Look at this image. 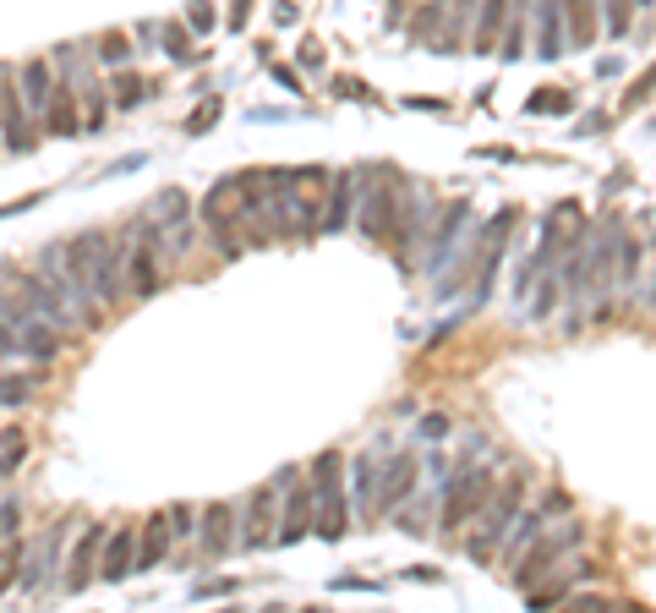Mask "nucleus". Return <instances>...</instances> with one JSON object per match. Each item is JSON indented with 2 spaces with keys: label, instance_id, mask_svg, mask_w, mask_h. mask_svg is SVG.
Instances as JSON below:
<instances>
[{
  "label": "nucleus",
  "instance_id": "17",
  "mask_svg": "<svg viewBox=\"0 0 656 613\" xmlns=\"http://www.w3.org/2000/svg\"><path fill=\"white\" fill-rule=\"evenodd\" d=\"M11 334H17V351L39 356V362H50L55 351H61V334H55L50 318H39V312H17V318H6Z\"/></svg>",
  "mask_w": 656,
  "mask_h": 613
},
{
  "label": "nucleus",
  "instance_id": "41",
  "mask_svg": "<svg viewBox=\"0 0 656 613\" xmlns=\"http://www.w3.org/2000/svg\"><path fill=\"white\" fill-rule=\"evenodd\" d=\"M192 526H197L192 510H186V504H175V510H170V537H192Z\"/></svg>",
  "mask_w": 656,
  "mask_h": 613
},
{
  "label": "nucleus",
  "instance_id": "43",
  "mask_svg": "<svg viewBox=\"0 0 656 613\" xmlns=\"http://www.w3.org/2000/svg\"><path fill=\"white\" fill-rule=\"evenodd\" d=\"M569 94H531V110H569Z\"/></svg>",
  "mask_w": 656,
  "mask_h": 613
},
{
  "label": "nucleus",
  "instance_id": "36",
  "mask_svg": "<svg viewBox=\"0 0 656 613\" xmlns=\"http://www.w3.org/2000/svg\"><path fill=\"white\" fill-rule=\"evenodd\" d=\"M164 33V50L175 55V61H192V44H186V28L181 22H170V28H159Z\"/></svg>",
  "mask_w": 656,
  "mask_h": 613
},
{
  "label": "nucleus",
  "instance_id": "5",
  "mask_svg": "<svg viewBox=\"0 0 656 613\" xmlns=\"http://www.w3.org/2000/svg\"><path fill=\"white\" fill-rule=\"evenodd\" d=\"M580 542H585V520H564V526H553V531H536V542L525 548V559L509 570V586L514 592L542 586L547 575H558V559H569Z\"/></svg>",
  "mask_w": 656,
  "mask_h": 613
},
{
  "label": "nucleus",
  "instance_id": "16",
  "mask_svg": "<svg viewBox=\"0 0 656 613\" xmlns=\"http://www.w3.org/2000/svg\"><path fill=\"white\" fill-rule=\"evenodd\" d=\"M137 570V531L132 526H115L104 531V548H99V581H126Z\"/></svg>",
  "mask_w": 656,
  "mask_h": 613
},
{
  "label": "nucleus",
  "instance_id": "21",
  "mask_svg": "<svg viewBox=\"0 0 656 613\" xmlns=\"http://www.w3.org/2000/svg\"><path fill=\"white\" fill-rule=\"evenodd\" d=\"M197 526H203V553L208 559H225L230 542H236V510H230V504H208Z\"/></svg>",
  "mask_w": 656,
  "mask_h": 613
},
{
  "label": "nucleus",
  "instance_id": "30",
  "mask_svg": "<svg viewBox=\"0 0 656 613\" xmlns=\"http://www.w3.org/2000/svg\"><path fill=\"white\" fill-rule=\"evenodd\" d=\"M17 575H22V542L11 537V542H0V592L17 586Z\"/></svg>",
  "mask_w": 656,
  "mask_h": 613
},
{
  "label": "nucleus",
  "instance_id": "33",
  "mask_svg": "<svg viewBox=\"0 0 656 613\" xmlns=\"http://www.w3.org/2000/svg\"><path fill=\"white\" fill-rule=\"evenodd\" d=\"M416 433L427 438V444H443V438L454 433V422H449L443 411H432V416H421V422H416Z\"/></svg>",
  "mask_w": 656,
  "mask_h": 613
},
{
  "label": "nucleus",
  "instance_id": "35",
  "mask_svg": "<svg viewBox=\"0 0 656 613\" xmlns=\"http://www.w3.org/2000/svg\"><path fill=\"white\" fill-rule=\"evenodd\" d=\"M214 6H208V0H192V6H186V28L192 33H214Z\"/></svg>",
  "mask_w": 656,
  "mask_h": 613
},
{
  "label": "nucleus",
  "instance_id": "4",
  "mask_svg": "<svg viewBox=\"0 0 656 613\" xmlns=\"http://www.w3.org/2000/svg\"><path fill=\"white\" fill-rule=\"evenodd\" d=\"M520 504H525V477H509L503 488H492V499L482 504V515L471 520V537H465V553H471L476 564H487V559H498V548H503V537H509V526H514V515H520Z\"/></svg>",
  "mask_w": 656,
  "mask_h": 613
},
{
  "label": "nucleus",
  "instance_id": "9",
  "mask_svg": "<svg viewBox=\"0 0 656 613\" xmlns=\"http://www.w3.org/2000/svg\"><path fill=\"white\" fill-rule=\"evenodd\" d=\"M236 531H241V548H268V542L279 537V488H274V482L257 488L252 499H246Z\"/></svg>",
  "mask_w": 656,
  "mask_h": 613
},
{
  "label": "nucleus",
  "instance_id": "46",
  "mask_svg": "<svg viewBox=\"0 0 656 613\" xmlns=\"http://www.w3.org/2000/svg\"><path fill=\"white\" fill-rule=\"evenodd\" d=\"M137 165H143V154H126V159H115V165H110V170H115V176H132V170H137Z\"/></svg>",
  "mask_w": 656,
  "mask_h": 613
},
{
  "label": "nucleus",
  "instance_id": "25",
  "mask_svg": "<svg viewBox=\"0 0 656 613\" xmlns=\"http://www.w3.org/2000/svg\"><path fill=\"white\" fill-rule=\"evenodd\" d=\"M350 208H356V170H339L334 176V198L323 203V230H339L350 219Z\"/></svg>",
  "mask_w": 656,
  "mask_h": 613
},
{
  "label": "nucleus",
  "instance_id": "12",
  "mask_svg": "<svg viewBox=\"0 0 656 613\" xmlns=\"http://www.w3.org/2000/svg\"><path fill=\"white\" fill-rule=\"evenodd\" d=\"M514 230V208H503V214H492L482 225V247H476V302H487L492 291V274H498V258H503V241H509Z\"/></svg>",
  "mask_w": 656,
  "mask_h": 613
},
{
  "label": "nucleus",
  "instance_id": "7",
  "mask_svg": "<svg viewBox=\"0 0 656 613\" xmlns=\"http://www.w3.org/2000/svg\"><path fill=\"white\" fill-rule=\"evenodd\" d=\"M164 236H159V225L148 219L143 230H137V247L126 252V291L132 296H154L159 285H164Z\"/></svg>",
  "mask_w": 656,
  "mask_h": 613
},
{
  "label": "nucleus",
  "instance_id": "3",
  "mask_svg": "<svg viewBox=\"0 0 656 613\" xmlns=\"http://www.w3.org/2000/svg\"><path fill=\"white\" fill-rule=\"evenodd\" d=\"M307 488H312V531L328 537V542H339L345 537V526H350V510H345V455H339V449H323V455L312 460Z\"/></svg>",
  "mask_w": 656,
  "mask_h": 613
},
{
  "label": "nucleus",
  "instance_id": "40",
  "mask_svg": "<svg viewBox=\"0 0 656 613\" xmlns=\"http://www.w3.org/2000/svg\"><path fill=\"white\" fill-rule=\"evenodd\" d=\"M28 400V384L22 378H0V406H22Z\"/></svg>",
  "mask_w": 656,
  "mask_h": 613
},
{
  "label": "nucleus",
  "instance_id": "19",
  "mask_svg": "<svg viewBox=\"0 0 656 613\" xmlns=\"http://www.w3.org/2000/svg\"><path fill=\"white\" fill-rule=\"evenodd\" d=\"M564 50V0H536V55L558 61Z\"/></svg>",
  "mask_w": 656,
  "mask_h": 613
},
{
  "label": "nucleus",
  "instance_id": "26",
  "mask_svg": "<svg viewBox=\"0 0 656 613\" xmlns=\"http://www.w3.org/2000/svg\"><path fill=\"white\" fill-rule=\"evenodd\" d=\"M22 99L33 104V110H44V104H50V88H55V77H50V61H28L22 66Z\"/></svg>",
  "mask_w": 656,
  "mask_h": 613
},
{
  "label": "nucleus",
  "instance_id": "47",
  "mask_svg": "<svg viewBox=\"0 0 656 613\" xmlns=\"http://www.w3.org/2000/svg\"><path fill=\"white\" fill-rule=\"evenodd\" d=\"M274 17H279V28H285V22H296V17H301V11H296V6H290V0H279V6H274Z\"/></svg>",
  "mask_w": 656,
  "mask_h": 613
},
{
  "label": "nucleus",
  "instance_id": "31",
  "mask_svg": "<svg viewBox=\"0 0 656 613\" xmlns=\"http://www.w3.org/2000/svg\"><path fill=\"white\" fill-rule=\"evenodd\" d=\"M558 307V269L542 274V285H536V302H531V318H547V312Z\"/></svg>",
  "mask_w": 656,
  "mask_h": 613
},
{
  "label": "nucleus",
  "instance_id": "15",
  "mask_svg": "<svg viewBox=\"0 0 656 613\" xmlns=\"http://www.w3.org/2000/svg\"><path fill=\"white\" fill-rule=\"evenodd\" d=\"M279 493H290V499H285V510H279V537L274 542H285L290 548V542H301L312 531V488H307V477L296 471Z\"/></svg>",
  "mask_w": 656,
  "mask_h": 613
},
{
  "label": "nucleus",
  "instance_id": "38",
  "mask_svg": "<svg viewBox=\"0 0 656 613\" xmlns=\"http://www.w3.org/2000/svg\"><path fill=\"white\" fill-rule=\"evenodd\" d=\"M214 121H219V99H208L203 110H192V121H186V132H192V137H203V132H214Z\"/></svg>",
  "mask_w": 656,
  "mask_h": 613
},
{
  "label": "nucleus",
  "instance_id": "37",
  "mask_svg": "<svg viewBox=\"0 0 656 613\" xmlns=\"http://www.w3.org/2000/svg\"><path fill=\"white\" fill-rule=\"evenodd\" d=\"M438 17H443V0H427V6L416 11V22H410V33H416V39H427V33L438 28Z\"/></svg>",
  "mask_w": 656,
  "mask_h": 613
},
{
  "label": "nucleus",
  "instance_id": "8",
  "mask_svg": "<svg viewBox=\"0 0 656 613\" xmlns=\"http://www.w3.org/2000/svg\"><path fill=\"white\" fill-rule=\"evenodd\" d=\"M148 214H154V225H159V236L170 241V252H186L192 247V198H186L181 187H164L154 203H148Z\"/></svg>",
  "mask_w": 656,
  "mask_h": 613
},
{
  "label": "nucleus",
  "instance_id": "42",
  "mask_svg": "<svg viewBox=\"0 0 656 613\" xmlns=\"http://www.w3.org/2000/svg\"><path fill=\"white\" fill-rule=\"evenodd\" d=\"M17 520H22L17 504H0V542H11V537H17Z\"/></svg>",
  "mask_w": 656,
  "mask_h": 613
},
{
  "label": "nucleus",
  "instance_id": "11",
  "mask_svg": "<svg viewBox=\"0 0 656 613\" xmlns=\"http://www.w3.org/2000/svg\"><path fill=\"white\" fill-rule=\"evenodd\" d=\"M427 225H432V208H427V192L421 187H410L405 181V198H400V214H394V236H389V247L400 252V263L410 258V247H416L421 236H427Z\"/></svg>",
  "mask_w": 656,
  "mask_h": 613
},
{
  "label": "nucleus",
  "instance_id": "10",
  "mask_svg": "<svg viewBox=\"0 0 656 613\" xmlns=\"http://www.w3.org/2000/svg\"><path fill=\"white\" fill-rule=\"evenodd\" d=\"M465 230H471V203H449V208H443V219H438V236H432L427 258H421V269H427L432 280L449 274V263H454V252H460Z\"/></svg>",
  "mask_w": 656,
  "mask_h": 613
},
{
  "label": "nucleus",
  "instance_id": "32",
  "mask_svg": "<svg viewBox=\"0 0 656 613\" xmlns=\"http://www.w3.org/2000/svg\"><path fill=\"white\" fill-rule=\"evenodd\" d=\"M126 55H132V39H126V33H104L99 39V61L104 66H126Z\"/></svg>",
  "mask_w": 656,
  "mask_h": 613
},
{
  "label": "nucleus",
  "instance_id": "28",
  "mask_svg": "<svg viewBox=\"0 0 656 613\" xmlns=\"http://www.w3.org/2000/svg\"><path fill=\"white\" fill-rule=\"evenodd\" d=\"M503 11L509 0H482V17H476V50H498V28H503Z\"/></svg>",
  "mask_w": 656,
  "mask_h": 613
},
{
  "label": "nucleus",
  "instance_id": "27",
  "mask_svg": "<svg viewBox=\"0 0 656 613\" xmlns=\"http://www.w3.org/2000/svg\"><path fill=\"white\" fill-rule=\"evenodd\" d=\"M350 482H356V510H372L378 504V466H372V455L350 460Z\"/></svg>",
  "mask_w": 656,
  "mask_h": 613
},
{
  "label": "nucleus",
  "instance_id": "14",
  "mask_svg": "<svg viewBox=\"0 0 656 613\" xmlns=\"http://www.w3.org/2000/svg\"><path fill=\"white\" fill-rule=\"evenodd\" d=\"M410 488H416V455L400 449V455L378 471V504H372V515H394L410 499Z\"/></svg>",
  "mask_w": 656,
  "mask_h": 613
},
{
  "label": "nucleus",
  "instance_id": "13",
  "mask_svg": "<svg viewBox=\"0 0 656 613\" xmlns=\"http://www.w3.org/2000/svg\"><path fill=\"white\" fill-rule=\"evenodd\" d=\"M0 143L11 148V154H28L39 137L28 132V110H22V88L11 83V77H0Z\"/></svg>",
  "mask_w": 656,
  "mask_h": 613
},
{
  "label": "nucleus",
  "instance_id": "6",
  "mask_svg": "<svg viewBox=\"0 0 656 613\" xmlns=\"http://www.w3.org/2000/svg\"><path fill=\"white\" fill-rule=\"evenodd\" d=\"M492 488H498V477H492L487 466H460V488H449V504H443V531H465L476 515H482V504L492 499Z\"/></svg>",
  "mask_w": 656,
  "mask_h": 613
},
{
  "label": "nucleus",
  "instance_id": "39",
  "mask_svg": "<svg viewBox=\"0 0 656 613\" xmlns=\"http://www.w3.org/2000/svg\"><path fill=\"white\" fill-rule=\"evenodd\" d=\"M607 33H613V39L629 33V0H607Z\"/></svg>",
  "mask_w": 656,
  "mask_h": 613
},
{
  "label": "nucleus",
  "instance_id": "18",
  "mask_svg": "<svg viewBox=\"0 0 656 613\" xmlns=\"http://www.w3.org/2000/svg\"><path fill=\"white\" fill-rule=\"evenodd\" d=\"M99 548H104V526H82L72 548V570H66V592H88L99 581Z\"/></svg>",
  "mask_w": 656,
  "mask_h": 613
},
{
  "label": "nucleus",
  "instance_id": "23",
  "mask_svg": "<svg viewBox=\"0 0 656 613\" xmlns=\"http://www.w3.org/2000/svg\"><path fill=\"white\" fill-rule=\"evenodd\" d=\"M547 526V510L536 504V510H525L520 504V515H514V526H509V537H503V548H498V559H520L525 548L536 542V531Z\"/></svg>",
  "mask_w": 656,
  "mask_h": 613
},
{
  "label": "nucleus",
  "instance_id": "29",
  "mask_svg": "<svg viewBox=\"0 0 656 613\" xmlns=\"http://www.w3.org/2000/svg\"><path fill=\"white\" fill-rule=\"evenodd\" d=\"M22 460H28V433H22V427H6V433H0V477H11Z\"/></svg>",
  "mask_w": 656,
  "mask_h": 613
},
{
  "label": "nucleus",
  "instance_id": "34",
  "mask_svg": "<svg viewBox=\"0 0 656 613\" xmlns=\"http://www.w3.org/2000/svg\"><path fill=\"white\" fill-rule=\"evenodd\" d=\"M115 83H121V94H115V104H121V110H132V104H143V99H148V88H143V77H132V72H121V77H115Z\"/></svg>",
  "mask_w": 656,
  "mask_h": 613
},
{
  "label": "nucleus",
  "instance_id": "1",
  "mask_svg": "<svg viewBox=\"0 0 656 613\" xmlns=\"http://www.w3.org/2000/svg\"><path fill=\"white\" fill-rule=\"evenodd\" d=\"M72 247V263H77V274H82V285H88V296L99 307H110V302H121V291H126V258H121V247L110 241V230H82L77 241H66Z\"/></svg>",
  "mask_w": 656,
  "mask_h": 613
},
{
  "label": "nucleus",
  "instance_id": "20",
  "mask_svg": "<svg viewBox=\"0 0 656 613\" xmlns=\"http://www.w3.org/2000/svg\"><path fill=\"white\" fill-rule=\"evenodd\" d=\"M39 115H44V132H55V137H77V132H82L72 83H55V88H50V104H44Z\"/></svg>",
  "mask_w": 656,
  "mask_h": 613
},
{
  "label": "nucleus",
  "instance_id": "44",
  "mask_svg": "<svg viewBox=\"0 0 656 613\" xmlns=\"http://www.w3.org/2000/svg\"><path fill=\"white\" fill-rule=\"evenodd\" d=\"M236 592V581H230V575H219V581H203L197 586V597H230Z\"/></svg>",
  "mask_w": 656,
  "mask_h": 613
},
{
  "label": "nucleus",
  "instance_id": "24",
  "mask_svg": "<svg viewBox=\"0 0 656 613\" xmlns=\"http://www.w3.org/2000/svg\"><path fill=\"white\" fill-rule=\"evenodd\" d=\"M596 39V0H564V44L585 50Z\"/></svg>",
  "mask_w": 656,
  "mask_h": 613
},
{
  "label": "nucleus",
  "instance_id": "48",
  "mask_svg": "<svg viewBox=\"0 0 656 613\" xmlns=\"http://www.w3.org/2000/svg\"><path fill=\"white\" fill-rule=\"evenodd\" d=\"M651 307H656V285H651Z\"/></svg>",
  "mask_w": 656,
  "mask_h": 613
},
{
  "label": "nucleus",
  "instance_id": "2",
  "mask_svg": "<svg viewBox=\"0 0 656 613\" xmlns=\"http://www.w3.org/2000/svg\"><path fill=\"white\" fill-rule=\"evenodd\" d=\"M405 198V176L394 165H361V198H356V225L367 241H383L389 247L394 236V214H400Z\"/></svg>",
  "mask_w": 656,
  "mask_h": 613
},
{
  "label": "nucleus",
  "instance_id": "22",
  "mask_svg": "<svg viewBox=\"0 0 656 613\" xmlns=\"http://www.w3.org/2000/svg\"><path fill=\"white\" fill-rule=\"evenodd\" d=\"M164 553H170V515H148L143 531H137V570L164 564Z\"/></svg>",
  "mask_w": 656,
  "mask_h": 613
},
{
  "label": "nucleus",
  "instance_id": "45",
  "mask_svg": "<svg viewBox=\"0 0 656 613\" xmlns=\"http://www.w3.org/2000/svg\"><path fill=\"white\" fill-rule=\"evenodd\" d=\"M246 17H252V0H236L230 6V28H246Z\"/></svg>",
  "mask_w": 656,
  "mask_h": 613
}]
</instances>
